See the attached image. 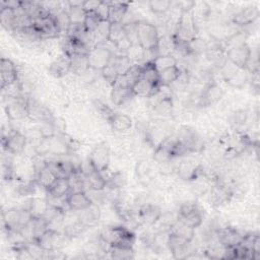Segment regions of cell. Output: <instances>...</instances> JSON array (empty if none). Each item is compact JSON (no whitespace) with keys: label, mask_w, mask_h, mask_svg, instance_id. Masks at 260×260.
<instances>
[{"label":"cell","mask_w":260,"mask_h":260,"mask_svg":"<svg viewBox=\"0 0 260 260\" xmlns=\"http://www.w3.org/2000/svg\"><path fill=\"white\" fill-rule=\"evenodd\" d=\"M94 107H95L96 111L100 113V115H102L108 122L115 114L111 108H109L107 105H105L104 103H102L100 101L94 102Z\"/></svg>","instance_id":"cell-54"},{"label":"cell","mask_w":260,"mask_h":260,"mask_svg":"<svg viewBox=\"0 0 260 260\" xmlns=\"http://www.w3.org/2000/svg\"><path fill=\"white\" fill-rule=\"evenodd\" d=\"M32 26L40 34L41 38H55L58 37L60 34V30L55 22V19L51 14L46 17L32 19Z\"/></svg>","instance_id":"cell-14"},{"label":"cell","mask_w":260,"mask_h":260,"mask_svg":"<svg viewBox=\"0 0 260 260\" xmlns=\"http://www.w3.org/2000/svg\"><path fill=\"white\" fill-rule=\"evenodd\" d=\"M125 79L127 80L128 84L132 87V85L137 82L139 79L142 78V66L138 63L132 64L129 70L124 74Z\"/></svg>","instance_id":"cell-46"},{"label":"cell","mask_w":260,"mask_h":260,"mask_svg":"<svg viewBox=\"0 0 260 260\" xmlns=\"http://www.w3.org/2000/svg\"><path fill=\"white\" fill-rule=\"evenodd\" d=\"M111 63L114 65V67L118 71L119 75H124L133 64L126 54L115 55L113 57Z\"/></svg>","instance_id":"cell-39"},{"label":"cell","mask_w":260,"mask_h":260,"mask_svg":"<svg viewBox=\"0 0 260 260\" xmlns=\"http://www.w3.org/2000/svg\"><path fill=\"white\" fill-rule=\"evenodd\" d=\"M28 103V117L31 119L39 120L41 122L45 121H52L54 117L52 114L43 106H41L38 103H31L30 101H27Z\"/></svg>","instance_id":"cell-27"},{"label":"cell","mask_w":260,"mask_h":260,"mask_svg":"<svg viewBox=\"0 0 260 260\" xmlns=\"http://www.w3.org/2000/svg\"><path fill=\"white\" fill-rule=\"evenodd\" d=\"M101 3V1H96V0H87L83 2L82 8L84 9V11L87 12H94V10L98 8L99 4Z\"/></svg>","instance_id":"cell-58"},{"label":"cell","mask_w":260,"mask_h":260,"mask_svg":"<svg viewBox=\"0 0 260 260\" xmlns=\"http://www.w3.org/2000/svg\"><path fill=\"white\" fill-rule=\"evenodd\" d=\"M200 165L195 164L192 159H185L178 166V175L183 180H195L200 174Z\"/></svg>","instance_id":"cell-21"},{"label":"cell","mask_w":260,"mask_h":260,"mask_svg":"<svg viewBox=\"0 0 260 260\" xmlns=\"http://www.w3.org/2000/svg\"><path fill=\"white\" fill-rule=\"evenodd\" d=\"M13 252L15 253V258L19 260H34V256L28 248V244L26 246L14 249Z\"/></svg>","instance_id":"cell-55"},{"label":"cell","mask_w":260,"mask_h":260,"mask_svg":"<svg viewBox=\"0 0 260 260\" xmlns=\"http://www.w3.org/2000/svg\"><path fill=\"white\" fill-rule=\"evenodd\" d=\"M169 233L175 235L179 238H182L188 242H191L195 236V230L176 220L169 228Z\"/></svg>","instance_id":"cell-26"},{"label":"cell","mask_w":260,"mask_h":260,"mask_svg":"<svg viewBox=\"0 0 260 260\" xmlns=\"http://www.w3.org/2000/svg\"><path fill=\"white\" fill-rule=\"evenodd\" d=\"M49 71L53 76L57 78L67 75L70 72V58L64 55L63 57L55 60L50 64Z\"/></svg>","instance_id":"cell-25"},{"label":"cell","mask_w":260,"mask_h":260,"mask_svg":"<svg viewBox=\"0 0 260 260\" xmlns=\"http://www.w3.org/2000/svg\"><path fill=\"white\" fill-rule=\"evenodd\" d=\"M202 213L198 206L193 203H185L183 204L180 209L177 216V220L192 228L197 229L202 223Z\"/></svg>","instance_id":"cell-8"},{"label":"cell","mask_w":260,"mask_h":260,"mask_svg":"<svg viewBox=\"0 0 260 260\" xmlns=\"http://www.w3.org/2000/svg\"><path fill=\"white\" fill-rule=\"evenodd\" d=\"M56 134L57 135H65L66 134V122L63 118L57 117L52 120Z\"/></svg>","instance_id":"cell-56"},{"label":"cell","mask_w":260,"mask_h":260,"mask_svg":"<svg viewBox=\"0 0 260 260\" xmlns=\"http://www.w3.org/2000/svg\"><path fill=\"white\" fill-rule=\"evenodd\" d=\"M56 176L54 175V173L52 172V170L49 168V166L46 165L37 172V177H36V182L37 184L44 188V189H48L51 187V185L55 182L56 180Z\"/></svg>","instance_id":"cell-29"},{"label":"cell","mask_w":260,"mask_h":260,"mask_svg":"<svg viewBox=\"0 0 260 260\" xmlns=\"http://www.w3.org/2000/svg\"><path fill=\"white\" fill-rule=\"evenodd\" d=\"M252 55L250 46L245 43L226 50V59L239 68H245Z\"/></svg>","instance_id":"cell-10"},{"label":"cell","mask_w":260,"mask_h":260,"mask_svg":"<svg viewBox=\"0 0 260 260\" xmlns=\"http://www.w3.org/2000/svg\"><path fill=\"white\" fill-rule=\"evenodd\" d=\"M86 229H87V225L84 224L80 219H78V220L70 222L68 225H66L64 228L63 233L66 235V237L71 239V238L80 236L81 234H83L85 232Z\"/></svg>","instance_id":"cell-42"},{"label":"cell","mask_w":260,"mask_h":260,"mask_svg":"<svg viewBox=\"0 0 260 260\" xmlns=\"http://www.w3.org/2000/svg\"><path fill=\"white\" fill-rule=\"evenodd\" d=\"M197 24L192 11L181 12L172 38L175 41L192 43L196 40Z\"/></svg>","instance_id":"cell-1"},{"label":"cell","mask_w":260,"mask_h":260,"mask_svg":"<svg viewBox=\"0 0 260 260\" xmlns=\"http://www.w3.org/2000/svg\"><path fill=\"white\" fill-rule=\"evenodd\" d=\"M4 110L8 119L12 121L21 120L28 116V103L22 98L9 99V102L5 105Z\"/></svg>","instance_id":"cell-11"},{"label":"cell","mask_w":260,"mask_h":260,"mask_svg":"<svg viewBox=\"0 0 260 260\" xmlns=\"http://www.w3.org/2000/svg\"><path fill=\"white\" fill-rule=\"evenodd\" d=\"M181 73H182L181 69L178 67V65L161 70L159 72V83H160V85L171 86L172 83L178 81V79L181 76Z\"/></svg>","instance_id":"cell-32"},{"label":"cell","mask_w":260,"mask_h":260,"mask_svg":"<svg viewBox=\"0 0 260 260\" xmlns=\"http://www.w3.org/2000/svg\"><path fill=\"white\" fill-rule=\"evenodd\" d=\"M109 246L133 247L135 235L124 226H108L103 231L100 237Z\"/></svg>","instance_id":"cell-3"},{"label":"cell","mask_w":260,"mask_h":260,"mask_svg":"<svg viewBox=\"0 0 260 260\" xmlns=\"http://www.w3.org/2000/svg\"><path fill=\"white\" fill-rule=\"evenodd\" d=\"M159 89H160V84L154 85L143 78L139 79L137 82H135L132 85V90L134 95L145 96V98L153 96L159 91Z\"/></svg>","instance_id":"cell-24"},{"label":"cell","mask_w":260,"mask_h":260,"mask_svg":"<svg viewBox=\"0 0 260 260\" xmlns=\"http://www.w3.org/2000/svg\"><path fill=\"white\" fill-rule=\"evenodd\" d=\"M109 11H110L109 1H101L98 8L94 10V13L101 21H107L109 19Z\"/></svg>","instance_id":"cell-53"},{"label":"cell","mask_w":260,"mask_h":260,"mask_svg":"<svg viewBox=\"0 0 260 260\" xmlns=\"http://www.w3.org/2000/svg\"><path fill=\"white\" fill-rule=\"evenodd\" d=\"M16 11L8 7H1L0 9V23L3 28L7 30H14V22Z\"/></svg>","instance_id":"cell-36"},{"label":"cell","mask_w":260,"mask_h":260,"mask_svg":"<svg viewBox=\"0 0 260 260\" xmlns=\"http://www.w3.org/2000/svg\"><path fill=\"white\" fill-rule=\"evenodd\" d=\"M173 154L170 150H168L167 148L158 145L157 147L154 148V152H153V159L160 164V165H165L170 162L173 159Z\"/></svg>","instance_id":"cell-48"},{"label":"cell","mask_w":260,"mask_h":260,"mask_svg":"<svg viewBox=\"0 0 260 260\" xmlns=\"http://www.w3.org/2000/svg\"><path fill=\"white\" fill-rule=\"evenodd\" d=\"M173 2L170 0H151L148 2L150 10L155 14H165L171 9Z\"/></svg>","instance_id":"cell-47"},{"label":"cell","mask_w":260,"mask_h":260,"mask_svg":"<svg viewBox=\"0 0 260 260\" xmlns=\"http://www.w3.org/2000/svg\"><path fill=\"white\" fill-rule=\"evenodd\" d=\"M142 66V78L147 80L148 82L158 85L159 83V72L155 68L152 62H146Z\"/></svg>","instance_id":"cell-38"},{"label":"cell","mask_w":260,"mask_h":260,"mask_svg":"<svg viewBox=\"0 0 260 260\" xmlns=\"http://www.w3.org/2000/svg\"><path fill=\"white\" fill-rule=\"evenodd\" d=\"M101 73H102L104 79H105L110 85H113V84L116 82V80H117V78H118V76H119L118 71L116 70V68L114 67V65H113L112 63H110L109 65H107V66L101 71Z\"/></svg>","instance_id":"cell-50"},{"label":"cell","mask_w":260,"mask_h":260,"mask_svg":"<svg viewBox=\"0 0 260 260\" xmlns=\"http://www.w3.org/2000/svg\"><path fill=\"white\" fill-rule=\"evenodd\" d=\"M115 56L112 49H110L106 42L92 47L87 54V61L89 68L93 70L102 71L107 65H109Z\"/></svg>","instance_id":"cell-5"},{"label":"cell","mask_w":260,"mask_h":260,"mask_svg":"<svg viewBox=\"0 0 260 260\" xmlns=\"http://www.w3.org/2000/svg\"><path fill=\"white\" fill-rule=\"evenodd\" d=\"M86 186L92 191H103L106 188V181L100 174V172L90 169V171L84 173Z\"/></svg>","instance_id":"cell-28"},{"label":"cell","mask_w":260,"mask_h":260,"mask_svg":"<svg viewBox=\"0 0 260 260\" xmlns=\"http://www.w3.org/2000/svg\"><path fill=\"white\" fill-rule=\"evenodd\" d=\"M244 235L234 228L226 226L217 231V239L219 244L224 247H235L242 242Z\"/></svg>","instance_id":"cell-19"},{"label":"cell","mask_w":260,"mask_h":260,"mask_svg":"<svg viewBox=\"0 0 260 260\" xmlns=\"http://www.w3.org/2000/svg\"><path fill=\"white\" fill-rule=\"evenodd\" d=\"M110 21H101L99 26L95 28V30L92 32V42L93 45H100L108 40L109 36V29H110Z\"/></svg>","instance_id":"cell-40"},{"label":"cell","mask_w":260,"mask_h":260,"mask_svg":"<svg viewBox=\"0 0 260 260\" xmlns=\"http://www.w3.org/2000/svg\"><path fill=\"white\" fill-rule=\"evenodd\" d=\"M222 96L223 90L219 85H217L214 82L207 83V85L205 86L200 95V105L204 107L211 106L220 101Z\"/></svg>","instance_id":"cell-20"},{"label":"cell","mask_w":260,"mask_h":260,"mask_svg":"<svg viewBox=\"0 0 260 260\" xmlns=\"http://www.w3.org/2000/svg\"><path fill=\"white\" fill-rule=\"evenodd\" d=\"M109 123L113 130L117 132H124L131 128L132 119L126 114H114L109 120Z\"/></svg>","instance_id":"cell-30"},{"label":"cell","mask_w":260,"mask_h":260,"mask_svg":"<svg viewBox=\"0 0 260 260\" xmlns=\"http://www.w3.org/2000/svg\"><path fill=\"white\" fill-rule=\"evenodd\" d=\"M178 137L188 152H201L204 148L201 137L189 127H184Z\"/></svg>","instance_id":"cell-12"},{"label":"cell","mask_w":260,"mask_h":260,"mask_svg":"<svg viewBox=\"0 0 260 260\" xmlns=\"http://www.w3.org/2000/svg\"><path fill=\"white\" fill-rule=\"evenodd\" d=\"M135 31L137 44L144 51L156 50L159 43V36L155 25L144 20L136 21Z\"/></svg>","instance_id":"cell-2"},{"label":"cell","mask_w":260,"mask_h":260,"mask_svg":"<svg viewBox=\"0 0 260 260\" xmlns=\"http://www.w3.org/2000/svg\"><path fill=\"white\" fill-rule=\"evenodd\" d=\"M172 108H173V103H172V96L165 98L164 100L159 101L155 106H154V111L161 116H168L172 113Z\"/></svg>","instance_id":"cell-49"},{"label":"cell","mask_w":260,"mask_h":260,"mask_svg":"<svg viewBox=\"0 0 260 260\" xmlns=\"http://www.w3.org/2000/svg\"><path fill=\"white\" fill-rule=\"evenodd\" d=\"M250 73L245 68H239L230 78L224 80L230 86L234 88H242L249 82Z\"/></svg>","instance_id":"cell-33"},{"label":"cell","mask_w":260,"mask_h":260,"mask_svg":"<svg viewBox=\"0 0 260 260\" xmlns=\"http://www.w3.org/2000/svg\"><path fill=\"white\" fill-rule=\"evenodd\" d=\"M161 217V210L153 204H144L138 210V219L146 225L155 224Z\"/></svg>","instance_id":"cell-18"},{"label":"cell","mask_w":260,"mask_h":260,"mask_svg":"<svg viewBox=\"0 0 260 260\" xmlns=\"http://www.w3.org/2000/svg\"><path fill=\"white\" fill-rule=\"evenodd\" d=\"M190 243L182 238L170 234L168 240V249L172 253L175 259H187V257L192 253L190 249Z\"/></svg>","instance_id":"cell-13"},{"label":"cell","mask_w":260,"mask_h":260,"mask_svg":"<svg viewBox=\"0 0 260 260\" xmlns=\"http://www.w3.org/2000/svg\"><path fill=\"white\" fill-rule=\"evenodd\" d=\"M1 89L18 81V70L16 65L7 58H1L0 61Z\"/></svg>","instance_id":"cell-15"},{"label":"cell","mask_w":260,"mask_h":260,"mask_svg":"<svg viewBox=\"0 0 260 260\" xmlns=\"http://www.w3.org/2000/svg\"><path fill=\"white\" fill-rule=\"evenodd\" d=\"M48 193L57 196H66L70 192V183L68 178H57L55 182L47 189Z\"/></svg>","instance_id":"cell-35"},{"label":"cell","mask_w":260,"mask_h":260,"mask_svg":"<svg viewBox=\"0 0 260 260\" xmlns=\"http://www.w3.org/2000/svg\"><path fill=\"white\" fill-rule=\"evenodd\" d=\"M26 145V137L22 133L12 130L7 135H2V146L5 151L12 154L21 153Z\"/></svg>","instance_id":"cell-9"},{"label":"cell","mask_w":260,"mask_h":260,"mask_svg":"<svg viewBox=\"0 0 260 260\" xmlns=\"http://www.w3.org/2000/svg\"><path fill=\"white\" fill-rule=\"evenodd\" d=\"M175 4H176V7L181 12H189L193 10L196 2L193 0H181V1H176Z\"/></svg>","instance_id":"cell-57"},{"label":"cell","mask_w":260,"mask_h":260,"mask_svg":"<svg viewBox=\"0 0 260 260\" xmlns=\"http://www.w3.org/2000/svg\"><path fill=\"white\" fill-rule=\"evenodd\" d=\"M136 175L140 182L148 183L151 181V166L148 161L141 160L136 165Z\"/></svg>","instance_id":"cell-44"},{"label":"cell","mask_w":260,"mask_h":260,"mask_svg":"<svg viewBox=\"0 0 260 260\" xmlns=\"http://www.w3.org/2000/svg\"><path fill=\"white\" fill-rule=\"evenodd\" d=\"M89 69L87 56L76 55L70 58V72L81 75Z\"/></svg>","instance_id":"cell-34"},{"label":"cell","mask_w":260,"mask_h":260,"mask_svg":"<svg viewBox=\"0 0 260 260\" xmlns=\"http://www.w3.org/2000/svg\"><path fill=\"white\" fill-rule=\"evenodd\" d=\"M45 199H46L48 205L51 207L63 210L65 212L67 209L70 210L68 203H67V195L66 196H57V195H53L51 193L46 192Z\"/></svg>","instance_id":"cell-41"},{"label":"cell","mask_w":260,"mask_h":260,"mask_svg":"<svg viewBox=\"0 0 260 260\" xmlns=\"http://www.w3.org/2000/svg\"><path fill=\"white\" fill-rule=\"evenodd\" d=\"M134 96L133 90L131 86L125 85H112L111 90V100L116 106H121L130 101Z\"/></svg>","instance_id":"cell-22"},{"label":"cell","mask_w":260,"mask_h":260,"mask_svg":"<svg viewBox=\"0 0 260 260\" xmlns=\"http://www.w3.org/2000/svg\"><path fill=\"white\" fill-rule=\"evenodd\" d=\"M247 120V113L246 111H238L234 114V121L236 124L242 125Z\"/></svg>","instance_id":"cell-59"},{"label":"cell","mask_w":260,"mask_h":260,"mask_svg":"<svg viewBox=\"0 0 260 260\" xmlns=\"http://www.w3.org/2000/svg\"><path fill=\"white\" fill-rule=\"evenodd\" d=\"M39 132H40V137L45 138V139H49V138H52L55 135H57L52 121L42 122Z\"/></svg>","instance_id":"cell-52"},{"label":"cell","mask_w":260,"mask_h":260,"mask_svg":"<svg viewBox=\"0 0 260 260\" xmlns=\"http://www.w3.org/2000/svg\"><path fill=\"white\" fill-rule=\"evenodd\" d=\"M32 214L24 208H11L2 212V223L4 230L21 231L32 219Z\"/></svg>","instance_id":"cell-4"},{"label":"cell","mask_w":260,"mask_h":260,"mask_svg":"<svg viewBox=\"0 0 260 260\" xmlns=\"http://www.w3.org/2000/svg\"><path fill=\"white\" fill-rule=\"evenodd\" d=\"M110 11H109V19L111 23H123V19L125 18L129 4L126 2H116L109 1Z\"/></svg>","instance_id":"cell-23"},{"label":"cell","mask_w":260,"mask_h":260,"mask_svg":"<svg viewBox=\"0 0 260 260\" xmlns=\"http://www.w3.org/2000/svg\"><path fill=\"white\" fill-rule=\"evenodd\" d=\"M111 23V22H110ZM127 38L125 25L123 23H111L108 36V42L113 44L115 47Z\"/></svg>","instance_id":"cell-31"},{"label":"cell","mask_w":260,"mask_h":260,"mask_svg":"<svg viewBox=\"0 0 260 260\" xmlns=\"http://www.w3.org/2000/svg\"><path fill=\"white\" fill-rule=\"evenodd\" d=\"M259 17V9L256 6H247L237 12L232 19V22L241 28L252 25Z\"/></svg>","instance_id":"cell-16"},{"label":"cell","mask_w":260,"mask_h":260,"mask_svg":"<svg viewBox=\"0 0 260 260\" xmlns=\"http://www.w3.org/2000/svg\"><path fill=\"white\" fill-rule=\"evenodd\" d=\"M100 22L101 20L99 19V17L95 15L94 12H87L83 22V26L88 32L92 34L95 30V28L99 26Z\"/></svg>","instance_id":"cell-51"},{"label":"cell","mask_w":260,"mask_h":260,"mask_svg":"<svg viewBox=\"0 0 260 260\" xmlns=\"http://www.w3.org/2000/svg\"><path fill=\"white\" fill-rule=\"evenodd\" d=\"M68 15L71 24L80 25L83 24L86 12L82 8V6H74V7H68Z\"/></svg>","instance_id":"cell-45"},{"label":"cell","mask_w":260,"mask_h":260,"mask_svg":"<svg viewBox=\"0 0 260 260\" xmlns=\"http://www.w3.org/2000/svg\"><path fill=\"white\" fill-rule=\"evenodd\" d=\"M67 203L70 210L74 211L85 210L93 204L92 200L89 198L85 191L70 192L67 195Z\"/></svg>","instance_id":"cell-17"},{"label":"cell","mask_w":260,"mask_h":260,"mask_svg":"<svg viewBox=\"0 0 260 260\" xmlns=\"http://www.w3.org/2000/svg\"><path fill=\"white\" fill-rule=\"evenodd\" d=\"M152 63L154 64L158 72H160L164 69L176 66L178 61L173 55H158L156 58L153 59Z\"/></svg>","instance_id":"cell-43"},{"label":"cell","mask_w":260,"mask_h":260,"mask_svg":"<svg viewBox=\"0 0 260 260\" xmlns=\"http://www.w3.org/2000/svg\"><path fill=\"white\" fill-rule=\"evenodd\" d=\"M109 254H110L111 258L119 259V260H129V259L134 258L133 247L110 246Z\"/></svg>","instance_id":"cell-37"},{"label":"cell","mask_w":260,"mask_h":260,"mask_svg":"<svg viewBox=\"0 0 260 260\" xmlns=\"http://www.w3.org/2000/svg\"><path fill=\"white\" fill-rule=\"evenodd\" d=\"M89 167L98 172H101L109 167L110 164V148L106 142L96 144L88 156Z\"/></svg>","instance_id":"cell-7"},{"label":"cell","mask_w":260,"mask_h":260,"mask_svg":"<svg viewBox=\"0 0 260 260\" xmlns=\"http://www.w3.org/2000/svg\"><path fill=\"white\" fill-rule=\"evenodd\" d=\"M66 239L69 238L66 237L64 233H60L54 229H48L34 242L37 243L44 251H55L61 250L66 245Z\"/></svg>","instance_id":"cell-6"}]
</instances>
